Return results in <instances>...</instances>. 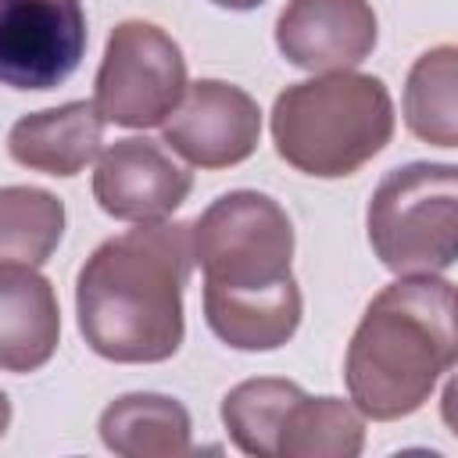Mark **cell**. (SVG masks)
Listing matches in <instances>:
<instances>
[{"label": "cell", "mask_w": 458, "mask_h": 458, "mask_svg": "<svg viewBox=\"0 0 458 458\" xmlns=\"http://www.w3.org/2000/svg\"><path fill=\"white\" fill-rule=\"evenodd\" d=\"M454 82H458V50L451 43L426 50L411 64L404 86V122L419 140L437 147H458Z\"/></svg>", "instance_id": "cell-16"}, {"label": "cell", "mask_w": 458, "mask_h": 458, "mask_svg": "<svg viewBox=\"0 0 458 458\" xmlns=\"http://www.w3.org/2000/svg\"><path fill=\"white\" fill-rule=\"evenodd\" d=\"M365 447V419L340 397H301L279 429L276 458H354Z\"/></svg>", "instance_id": "cell-14"}, {"label": "cell", "mask_w": 458, "mask_h": 458, "mask_svg": "<svg viewBox=\"0 0 458 458\" xmlns=\"http://www.w3.org/2000/svg\"><path fill=\"white\" fill-rule=\"evenodd\" d=\"M193 190V175L154 140H114L93 172V197L118 222H161Z\"/></svg>", "instance_id": "cell-9"}, {"label": "cell", "mask_w": 458, "mask_h": 458, "mask_svg": "<svg viewBox=\"0 0 458 458\" xmlns=\"http://www.w3.org/2000/svg\"><path fill=\"white\" fill-rule=\"evenodd\" d=\"M369 0H290L276 21L279 54L304 72H347L376 47Z\"/></svg>", "instance_id": "cell-10"}, {"label": "cell", "mask_w": 458, "mask_h": 458, "mask_svg": "<svg viewBox=\"0 0 458 458\" xmlns=\"http://www.w3.org/2000/svg\"><path fill=\"white\" fill-rule=\"evenodd\" d=\"M61 340V308L47 276L32 265H0V369L36 372Z\"/></svg>", "instance_id": "cell-11"}, {"label": "cell", "mask_w": 458, "mask_h": 458, "mask_svg": "<svg viewBox=\"0 0 458 458\" xmlns=\"http://www.w3.org/2000/svg\"><path fill=\"white\" fill-rule=\"evenodd\" d=\"M215 7H225V11H254V7H261L265 0H211Z\"/></svg>", "instance_id": "cell-18"}, {"label": "cell", "mask_w": 458, "mask_h": 458, "mask_svg": "<svg viewBox=\"0 0 458 458\" xmlns=\"http://www.w3.org/2000/svg\"><path fill=\"white\" fill-rule=\"evenodd\" d=\"M193 268L186 222H140L104 240L75 279L86 344L122 365L165 361L182 344V290Z\"/></svg>", "instance_id": "cell-2"}, {"label": "cell", "mask_w": 458, "mask_h": 458, "mask_svg": "<svg viewBox=\"0 0 458 458\" xmlns=\"http://www.w3.org/2000/svg\"><path fill=\"white\" fill-rule=\"evenodd\" d=\"M454 354V286L440 276H401L365 308L344 379L361 415L394 422L429 401Z\"/></svg>", "instance_id": "cell-3"}, {"label": "cell", "mask_w": 458, "mask_h": 458, "mask_svg": "<svg viewBox=\"0 0 458 458\" xmlns=\"http://www.w3.org/2000/svg\"><path fill=\"white\" fill-rule=\"evenodd\" d=\"M165 143L197 168H229L258 150V100L222 79L190 82L179 107L161 122Z\"/></svg>", "instance_id": "cell-8"}, {"label": "cell", "mask_w": 458, "mask_h": 458, "mask_svg": "<svg viewBox=\"0 0 458 458\" xmlns=\"http://www.w3.org/2000/svg\"><path fill=\"white\" fill-rule=\"evenodd\" d=\"M190 243L204 272V318L222 344L236 351H276L297 333L293 225L268 193H222L190 225Z\"/></svg>", "instance_id": "cell-1"}, {"label": "cell", "mask_w": 458, "mask_h": 458, "mask_svg": "<svg viewBox=\"0 0 458 458\" xmlns=\"http://www.w3.org/2000/svg\"><path fill=\"white\" fill-rule=\"evenodd\" d=\"M104 140V118L93 100H72L61 107L21 114L7 132V154L47 175L82 172Z\"/></svg>", "instance_id": "cell-12"}, {"label": "cell", "mask_w": 458, "mask_h": 458, "mask_svg": "<svg viewBox=\"0 0 458 458\" xmlns=\"http://www.w3.org/2000/svg\"><path fill=\"white\" fill-rule=\"evenodd\" d=\"M64 236V204L39 186L0 190V265L39 268Z\"/></svg>", "instance_id": "cell-15"}, {"label": "cell", "mask_w": 458, "mask_h": 458, "mask_svg": "<svg viewBox=\"0 0 458 458\" xmlns=\"http://www.w3.org/2000/svg\"><path fill=\"white\" fill-rule=\"evenodd\" d=\"M100 440L122 458L190 454V411L165 394H125L100 411Z\"/></svg>", "instance_id": "cell-13"}, {"label": "cell", "mask_w": 458, "mask_h": 458, "mask_svg": "<svg viewBox=\"0 0 458 458\" xmlns=\"http://www.w3.org/2000/svg\"><path fill=\"white\" fill-rule=\"evenodd\" d=\"M369 243L397 276H440L458 254V168L411 161L383 175L369 200Z\"/></svg>", "instance_id": "cell-5"}, {"label": "cell", "mask_w": 458, "mask_h": 458, "mask_svg": "<svg viewBox=\"0 0 458 458\" xmlns=\"http://www.w3.org/2000/svg\"><path fill=\"white\" fill-rule=\"evenodd\" d=\"M82 0H0V82L54 89L86 54Z\"/></svg>", "instance_id": "cell-7"}, {"label": "cell", "mask_w": 458, "mask_h": 458, "mask_svg": "<svg viewBox=\"0 0 458 458\" xmlns=\"http://www.w3.org/2000/svg\"><path fill=\"white\" fill-rule=\"evenodd\" d=\"M7 426H11V401H7V394L0 390V437L7 433Z\"/></svg>", "instance_id": "cell-19"}, {"label": "cell", "mask_w": 458, "mask_h": 458, "mask_svg": "<svg viewBox=\"0 0 458 458\" xmlns=\"http://www.w3.org/2000/svg\"><path fill=\"white\" fill-rule=\"evenodd\" d=\"M304 397V390L290 379H247L233 386L222 397V422L229 429V440L254 458H276L279 429L286 422V411Z\"/></svg>", "instance_id": "cell-17"}, {"label": "cell", "mask_w": 458, "mask_h": 458, "mask_svg": "<svg viewBox=\"0 0 458 458\" xmlns=\"http://www.w3.org/2000/svg\"><path fill=\"white\" fill-rule=\"evenodd\" d=\"M394 136V100L383 79L322 72L286 86L272 104V140L286 165L315 179L354 175Z\"/></svg>", "instance_id": "cell-4"}, {"label": "cell", "mask_w": 458, "mask_h": 458, "mask_svg": "<svg viewBox=\"0 0 458 458\" xmlns=\"http://www.w3.org/2000/svg\"><path fill=\"white\" fill-rule=\"evenodd\" d=\"M186 61L179 43L154 21H118L97 68V111L122 129L161 125L186 93Z\"/></svg>", "instance_id": "cell-6"}]
</instances>
